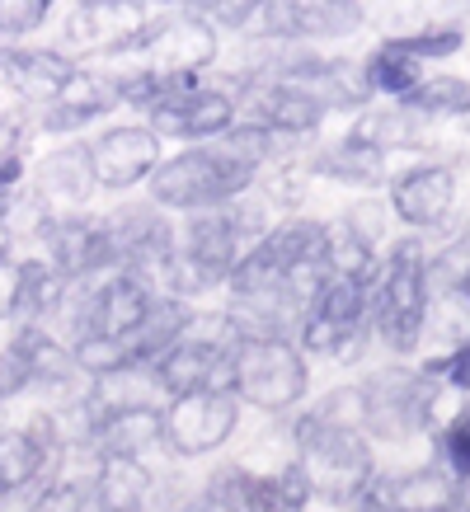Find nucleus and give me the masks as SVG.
Instances as JSON below:
<instances>
[{
  "label": "nucleus",
  "mask_w": 470,
  "mask_h": 512,
  "mask_svg": "<svg viewBox=\"0 0 470 512\" xmlns=\"http://www.w3.org/2000/svg\"><path fill=\"white\" fill-rule=\"evenodd\" d=\"M386 212H391V207H386ZM386 212H381L372 198H362V202H353V207H348L339 226H348L353 235H362L367 245H381V235H386Z\"/></svg>",
  "instance_id": "nucleus-36"
},
{
  "label": "nucleus",
  "mask_w": 470,
  "mask_h": 512,
  "mask_svg": "<svg viewBox=\"0 0 470 512\" xmlns=\"http://www.w3.org/2000/svg\"><path fill=\"white\" fill-rule=\"evenodd\" d=\"M226 390L259 414H292L311 390L306 353L297 339H240L231 348Z\"/></svg>",
  "instance_id": "nucleus-6"
},
{
  "label": "nucleus",
  "mask_w": 470,
  "mask_h": 512,
  "mask_svg": "<svg viewBox=\"0 0 470 512\" xmlns=\"http://www.w3.org/2000/svg\"><path fill=\"white\" fill-rule=\"evenodd\" d=\"M19 179H24V156H19V151H5V156H0V188H15Z\"/></svg>",
  "instance_id": "nucleus-41"
},
{
  "label": "nucleus",
  "mask_w": 470,
  "mask_h": 512,
  "mask_svg": "<svg viewBox=\"0 0 470 512\" xmlns=\"http://www.w3.org/2000/svg\"><path fill=\"white\" fill-rule=\"evenodd\" d=\"M10 353L24 362V372H29L33 386H66L71 376H80L71 343L52 339V334H47L38 320H29V325H24L15 339H10Z\"/></svg>",
  "instance_id": "nucleus-17"
},
{
  "label": "nucleus",
  "mask_w": 470,
  "mask_h": 512,
  "mask_svg": "<svg viewBox=\"0 0 470 512\" xmlns=\"http://www.w3.org/2000/svg\"><path fill=\"white\" fill-rule=\"evenodd\" d=\"M306 90H315L325 99V109H367V76H362L358 62H344V57H320L306 80Z\"/></svg>",
  "instance_id": "nucleus-24"
},
{
  "label": "nucleus",
  "mask_w": 470,
  "mask_h": 512,
  "mask_svg": "<svg viewBox=\"0 0 470 512\" xmlns=\"http://www.w3.org/2000/svg\"><path fill=\"white\" fill-rule=\"evenodd\" d=\"M329 268L348 273V278H376L381 254L376 245H367L362 235H353L348 226H329Z\"/></svg>",
  "instance_id": "nucleus-29"
},
{
  "label": "nucleus",
  "mask_w": 470,
  "mask_h": 512,
  "mask_svg": "<svg viewBox=\"0 0 470 512\" xmlns=\"http://www.w3.org/2000/svg\"><path fill=\"white\" fill-rule=\"evenodd\" d=\"M428 254L419 235H400L391 254L376 268L372 287V334L381 348L395 357H409L428 334V306H433V287H428Z\"/></svg>",
  "instance_id": "nucleus-2"
},
{
  "label": "nucleus",
  "mask_w": 470,
  "mask_h": 512,
  "mask_svg": "<svg viewBox=\"0 0 470 512\" xmlns=\"http://www.w3.org/2000/svg\"><path fill=\"white\" fill-rule=\"evenodd\" d=\"M409 52V57H419V62H442V57H456L461 47H466V33L456 29V24H428L419 33H400L391 38Z\"/></svg>",
  "instance_id": "nucleus-31"
},
{
  "label": "nucleus",
  "mask_w": 470,
  "mask_h": 512,
  "mask_svg": "<svg viewBox=\"0 0 470 512\" xmlns=\"http://www.w3.org/2000/svg\"><path fill=\"white\" fill-rule=\"evenodd\" d=\"M52 0H0V33L10 38H24V33L43 29Z\"/></svg>",
  "instance_id": "nucleus-34"
},
{
  "label": "nucleus",
  "mask_w": 470,
  "mask_h": 512,
  "mask_svg": "<svg viewBox=\"0 0 470 512\" xmlns=\"http://www.w3.org/2000/svg\"><path fill=\"white\" fill-rule=\"evenodd\" d=\"M118 104H123V99H118L113 76H94V71H80L76 66V71L66 76V85L57 90V99L43 104V127L47 132H80L85 123L113 113Z\"/></svg>",
  "instance_id": "nucleus-14"
},
{
  "label": "nucleus",
  "mask_w": 470,
  "mask_h": 512,
  "mask_svg": "<svg viewBox=\"0 0 470 512\" xmlns=\"http://www.w3.org/2000/svg\"><path fill=\"white\" fill-rule=\"evenodd\" d=\"M268 231L264 202L231 198L221 207H198L188 212L184 231H179V254L198 268V278L212 287H226V278L235 273V264L259 245V235Z\"/></svg>",
  "instance_id": "nucleus-5"
},
{
  "label": "nucleus",
  "mask_w": 470,
  "mask_h": 512,
  "mask_svg": "<svg viewBox=\"0 0 470 512\" xmlns=\"http://www.w3.org/2000/svg\"><path fill=\"white\" fill-rule=\"evenodd\" d=\"M156 489V475L146 470L141 456H99L90 480V498L104 512H146Z\"/></svg>",
  "instance_id": "nucleus-16"
},
{
  "label": "nucleus",
  "mask_w": 470,
  "mask_h": 512,
  "mask_svg": "<svg viewBox=\"0 0 470 512\" xmlns=\"http://www.w3.org/2000/svg\"><path fill=\"white\" fill-rule=\"evenodd\" d=\"M156 66H170V71H198L217 57V24L203 15H165V19H151V33H146V47Z\"/></svg>",
  "instance_id": "nucleus-12"
},
{
  "label": "nucleus",
  "mask_w": 470,
  "mask_h": 512,
  "mask_svg": "<svg viewBox=\"0 0 470 512\" xmlns=\"http://www.w3.org/2000/svg\"><path fill=\"white\" fill-rule=\"evenodd\" d=\"M146 127L160 141H217L235 127V94L221 85H203V76H188L179 90H170L156 109H146Z\"/></svg>",
  "instance_id": "nucleus-8"
},
{
  "label": "nucleus",
  "mask_w": 470,
  "mask_h": 512,
  "mask_svg": "<svg viewBox=\"0 0 470 512\" xmlns=\"http://www.w3.org/2000/svg\"><path fill=\"white\" fill-rule=\"evenodd\" d=\"M325 99L292 80H250L235 94V123H254L282 137H311L325 123Z\"/></svg>",
  "instance_id": "nucleus-9"
},
{
  "label": "nucleus",
  "mask_w": 470,
  "mask_h": 512,
  "mask_svg": "<svg viewBox=\"0 0 470 512\" xmlns=\"http://www.w3.org/2000/svg\"><path fill=\"white\" fill-rule=\"evenodd\" d=\"M94 165H90V141H71L62 151H52L38 170V193L52 202H85L94 193Z\"/></svg>",
  "instance_id": "nucleus-19"
},
{
  "label": "nucleus",
  "mask_w": 470,
  "mask_h": 512,
  "mask_svg": "<svg viewBox=\"0 0 470 512\" xmlns=\"http://www.w3.org/2000/svg\"><path fill=\"white\" fill-rule=\"evenodd\" d=\"M423 372L438 376L452 395H470V339L466 343H452L442 357H428V362H423Z\"/></svg>",
  "instance_id": "nucleus-33"
},
{
  "label": "nucleus",
  "mask_w": 470,
  "mask_h": 512,
  "mask_svg": "<svg viewBox=\"0 0 470 512\" xmlns=\"http://www.w3.org/2000/svg\"><path fill=\"white\" fill-rule=\"evenodd\" d=\"M433 451H438V466L456 484H470V404H461L452 419L433 428Z\"/></svg>",
  "instance_id": "nucleus-27"
},
{
  "label": "nucleus",
  "mask_w": 470,
  "mask_h": 512,
  "mask_svg": "<svg viewBox=\"0 0 470 512\" xmlns=\"http://www.w3.org/2000/svg\"><path fill=\"white\" fill-rule=\"evenodd\" d=\"M71 353H76V367L94 381H104V376H118V372H137L132 367V357H127V343L118 339H104V334H85V339L71 343Z\"/></svg>",
  "instance_id": "nucleus-28"
},
{
  "label": "nucleus",
  "mask_w": 470,
  "mask_h": 512,
  "mask_svg": "<svg viewBox=\"0 0 470 512\" xmlns=\"http://www.w3.org/2000/svg\"><path fill=\"white\" fill-rule=\"evenodd\" d=\"M0 498H5V484H0Z\"/></svg>",
  "instance_id": "nucleus-44"
},
{
  "label": "nucleus",
  "mask_w": 470,
  "mask_h": 512,
  "mask_svg": "<svg viewBox=\"0 0 470 512\" xmlns=\"http://www.w3.org/2000/svg\"><path fill=\"white\" fill-rule=\"evenodd\" d=\"M311 174L320 179H334V184H348V188H376L386 184V151H376L367 141L358 137H344L315 151L311 156Z\"/></svg>",
  "instance_id": "nucleus-18"
},
{
  "label": "nucleus",
  "mask_w": 470,
  "mask_h": 512,
  "mask_svg": "<svg viewBox=\"0 0 470 512\" xmlns=\"http://www.w3.org/2000/svg\"><path fill=\"white\" fill-rule=\"evenodd\" d=\"M423 123H428V118H419V113L405 109V104H386V109H362L358 123L348 127V137H358L391 156V151H414V146H423Z\"/></svg>",
  "instance_id": "nucleus-21"
},
{
  "label": "nucleus",
  "mask_w": 470,
  "mask_h": 512,
  "mask_svg": "<svg viewBox=\"0 0 470 512\" xmlns=\"http://www.w3.org/2000/svg\"><path fill=\"white\" fill-rule=\"evenodd\" d=\"M386 489H391L395 512H442L466 484H456L438 461H428V466H414L405 475H386Z\"/></svg>",
  "instance_id": "nucleus-20"
},
{
  "label": "nucleus",
  "mask_w": 470,
  "mask_h": 512,
  "mask_svg": "<svg viewBox=\"0 0 470 512\" xmlns=\"http://www.w3.org/2000/svg\"><path fill=\"white\" fill-rule=\"evenodd\" d=\"M292 451H297L301 470L311 475L315 498L325 494L334 503H348L376 475L372 437L353 419L329 414L325 404H315V409L292 419Z\"/></svg>",
  "instance_id": "nucleus-3"
},
{
  "label": "nucleus",
  "mask_w": 470,
  "mask_h": 512,
  "mask_svg": "<svg viewBox=\"0 0 470 512\" xmlns=\"http://www.w3.org/2000/svg\"><path fill=\"white\" fill-rule=\"evenodd\" d=\"M442 395H447V386L423 367H400V362L376 367L358 381L362 433L372 442H409L419 433H433L442 423Z\"/></svg>",
  "instance_id": "nucleus-4"
},
{
  "label": "nucleus",
  "mask_w": 470,
  "mask_h": 512,
  "mask_svg": "<svg viewBox=\"0 0 470 512\" xmlns=\"http://www.w3.org/2000/svg\"><path fill=\"white\" fill-rule=\"evenodd\" d=\"M395 104H405V109H414L419 118H461V113L470 109V80L461 76H423L414 90L405 94V99H395Z\"/></svg>",
  "instance_id": "nucleus-26"
},
{
  "label": "nucleus",
  "mask_w": 470,
  "mask_h": 512,
  "mask_svg": "<svg viewBox=\"0 0 470 512\" xmlns=\"http://www.w3.org/2000/svg\"><path fill=\"white\" fill-rule=\"evenodd\" d=\"M461 127H466V132H470V109H466V113H461Z\"/></svg>",
  "instance_id": "nucleus-43"
},
{
  "label": "nucleus",
  "mask_w": 470,
  "mask_h": 512,
  "mask_svg": "<svg viewBox=\"0 0 470 512\" xmlns=\"http://www.w3.org/2000/svg\"><path fill=\"white\" fill-rule=\"evenodd\" d=\"M348 512H395L391 489H386V475H372V480L362 484L358 494L348 498Z\"/></svg>",
  "instance_id": "nucleus-39"
},
{
  "label": "nucleus",
  "mask_w": 470,
  "mask_h": 512,
  "mask_svg": "<svg viewBox=\"0 0 470 512\" xmlns=\"http://www.w3.org/2000/svg\"><path fill=\"white\" fill-rule=\"evenodd\" d=\"M428 329H438L447 343H466L470 339V287H461V292H433Z\"/></svg>",
  "instance_id": "nucleus-32"
},
{
  "label": "nucleus",
  "mask_w": 470,
  "mask_h": 512,
  "mask_svg": "<svg viewBox=\"0 0 470 512\" xmlns=\"http://www.w3.org/2000/svg\"><path fill=\"white\" fill-rule=\"evenodd\" d=\"M391 193V217L409 231H438L452 221L456 207V170L442 165V160H428V165H409L386 184Z\"/></svg>",
  "instance_id": "nucleus-10"
},
{
  "label": "nucleus",
  "mask_w": 470,
  "mask_h": 512,
  "mask_svg": "<svg viewBox=\"0 0 470 512\" xmlns=\"http://www.w3.org/2000/svg\"><path fill=\"white\" fill-rule=\"evenodd\" d=\"M184 512H235V508H231V503H226V498H217V494H212V489H207V494L198 498V503H188Z\"/></svg>",
  "instance_id": "nucleus-42"
},
{
  "label": "nucleus",
  "mask_w": 470,
  "mask_h": 512,
  "mask_svg": "<svg viewBox=\"0 0 470 512\" xmlns=\"http://www.w3.org/2000/svg\"><path fill=\"white\" fill-rule=\"evenodd\" d=\"M254 179H259V160L235 151L226 137H217L160 160L146 184H151V202L165 212H198V207H221L231 198H245Z\"/></svg>",
  "instance_id": "nucleus-1"
},
{
  "label": "nucleus",
  "mask_w": 470,
  "mask_h": 512,
  "mask_svg": "<svg viewBox=\"0 0 470 512\" xmlns=\"http://www.w3.org/2000/svg\"><path fill=\"white\" fill-rule=\"evenodd\" d=\"M165 433V409L146 400H118L99 414L90 451L94 456H146L151 447H160Z\"/></svg>",
  "instance_id": "nucleus-13"
},
{
  "label": "nucleus",
  "mask_w": 470,
  "mask_h": 512,
  "mask_svg": "<svg viewBox=\"0 0 470 512\" xmlns=\"http://www.w3.org/2000/svg\"><path fill=\"white\" fill-rule=\"evenodd\" d=\"M80 503H85V489H80V484H47L43 494L33 498L29 512H80Z\"/></svg>",
  "instance_id": "nucleus-37"
},
{
  "label": "nucleus",
  "mask_w": 470,
  "mask_h": 512,
  "mask_svg": "<svg viewBox=\"0 0 470 512\" xmlns=\"http://www.w3.org/2000/svg\"><path fill=\"white\" fill-rule=\"evenodd\" d=\"M179 5H188L193 15H203V19H212L217 29H245V19L259 10V0H179Z\"/></svg>",
  "instance_id": "nucleus-35"
},
{
  "label": "nucleus",
  "mask_w": 470,
  "mask_h": 512,
  "mask_svg": "<svg viewBox=\"0 0 470 512\" xmlns=\"http://www.w3.org/2000/svg\"><path fill=\"white\" fill-rule=\"evenodd\" d=\"M301 43L311 38H348L362 29V0H292Z\"/></svg>",
  "instance_id": "nucleus-25"
},
{
  "label": "nucleus",
  "mask_w": 470,
  "mask_h": 512,
  "mask_svg": "<svg viewBox=\"0 0 470 512\" xmlns=\"http://www.w3.org/2000/svg\"><path fill=\"white\" fill-rule=\"evenodd\" d=\"M19 287H24V264L0 259V320H19Z\"/></svg>",
  "instance_id": "nucleus-38"
},
{
  "label": "nucleus",
  "mask_w": 470,
  "mask_h": 512,
  "mask_svg": "<svg viewBox=\"0 0 470 512\" xmlns=\"http://www.w3.org/2000/svg\"><path fill=\"white\" fill-rule=\"evenodd\" d=\"M29 372H24V362H19L10 348H0V404L5 400H15L19 390H29Z\"/></svg>",
  "instance_id": "nucleus-40"
},
{
  "label": "nucleus",
  "mask_w": 470,
  "mask_h": 512,
  "mask_svg": "<svg viewBox=\"0 0 470 512\" xmlns=\"http://www.w3.org/2000/svg\"><path fill=\"white\" fill-rule=\"evenodd\" d=\"M0 71L15 85V94H24L33 104H52L57 90L66 85V76L76 71V62L66 52H52V47H5Z\"/></svg>",
  "instance_id": "nucleus-15"
},
{
  "label": "nucleus",
  "mask_w": 470,
  "mask_h": 512,
  "mask_svg": "<svg viewBox=\"0 0 470 512\" xmlns=\"http://www.w3.org/2000/svg\"><path fill=\"white\" fill-rule=\"evenodd\" d=\"M428 287L433 292H461L470 287V235H452L438 254H428Z\"/></svg>",
  "instance_id": "nucleus-30"
},
{
  "label": "nucleus",
  "mask_w": 470,
  "mask_h": 512,
  "mask_svg": "<svg viewBox=\"0 0 470 512\" xmlns=\"http://www.w3.org/2000/svg\"><path fill=\"white\" fill-rule=\"evenodd\" d=\"M362 76H367V90H372V94H386V99H405V94L414 90V85H419L428 71H423L419 57H409L405 47L386 38V43H381L372 57L362 62Z\"/></svg>",
  "instance_id": "nucleus-23"
},
{
  "label": "nucleus",
  "mask_w": 470,
  "mask_h": 512,
  "mask_svg": "<svg viewBox=\"0 0 470 512\" xmlns=\"http://www.w3.org/2000/svg\"><path fill=\"white\" fill-rule=\"evenodd\" d=\"M52 456L57 451L47 447L33 428H0V484H5V494H19V489L43 480Z\"/></svg>",
  "instance_id": "nucleus-22"
},
{
  "label": "nucleus",
  "mask_w": 470,
  "mask_h": 512,
  "mask_svg": "<svg viewBox=\"0 0 470 512\" xmlns=\"http://www.w3.org/2000/svg\"><path fill=\"white\" fill-rule=\"evenodd\" d=\"M240 409H245V404L235 400L226 386L170 395V404H165V433H160V447L170 451V456H179V461L212 456V451H221L235 437V428H240Z\"/></svg>",
  "instance_id": "nucleus-7"
},
{
  "label": "nucleus",
  "mask_w": 470,
  "mask_h": 512,
  "mask_svg": "<svg viewBox=\"0 0 470 512\" xmlns=\"http://www.w3.org/2000/svg\"><path fill=\"white\" fill-rule=\"evenodd\" d=\"M160 137L146 123H118L104 127L90 141V165L99 188H137L146 184L160 165Z\"/></svg>",
  "instance_id": "nucleus-11"
}]
</instances>
